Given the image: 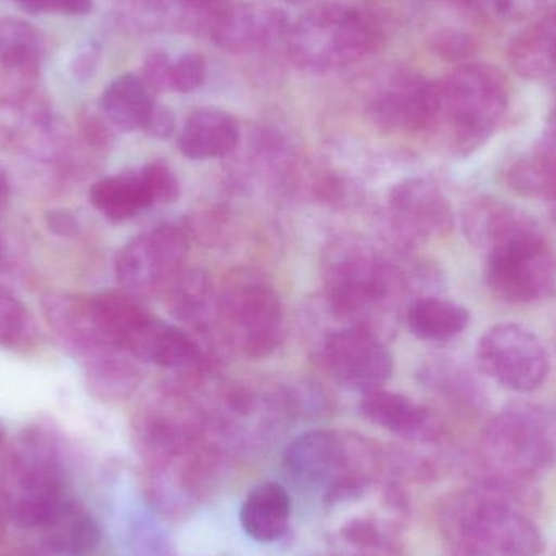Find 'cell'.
I'll return each instance as SVG.
<instances>
[{
    "label": "cell",
    "mask_w": 556,
    "mask_h": 556,
    "mask_svg": "<svg viewBox=\"0 0 556 556\" xmlns=\"http://www.w3.org/2000/svg\"><path fill=\"white\" fill-rule=\"evenodd\" d=\"M508 182L519 194L547 201L556 220V113L535 152L511 166Z\"/></svg>",
    "instance_id": "obj_25"
},
{
    "label": "cell",
    "mask_w": 556,
    "mask_h": 556,
    "mask_svg": "<svg viewBox=\"0 0 556 556\" xmlns=\"http://www.w3.org/2000/svg\"><path fill=\"white\" fill-rule=\"evenodd\" d=\"M9 511H7L5 503H3L2 493H0V544L5 539L7 525H9Z\"/></svg>",
    "instance_id": "obj_43"
},
{
    "label": "cell",
    "mask_w": 556,
    "mask_h": 556,
    "mask_svg": "<svg viewBox=\"0 0 556 556\" xmlns=\"http://www.w3.org/2000/svg\"><path fill=\"white\" fill-rule=\"evenodd\" d=\"M175 130L176 117L173 111L163 104H156L149 123H147L146 132L155 139H168L175 134Z\"/></svg>",
    "instance_id": "obj_41"
},
{
    "label": "cell",
    "mask_w": 556,
    "mask_h": 556,
    "mask_svg": "<svg viewBox=\"0 0 556 556\" xmlns=\"http://www.w3.org/2000/svg\"><path fill=\"white\" fill-rule=\"evenodd\" d=\"M323 280L333 313L369 330V319L391 304L395 278L366 241L337 238L323 256Z\"/></svg>",
    "instance_id": "obj_6"
},
{
    "label": "cell",
    "mask_w": 556,
    "mask_h": 556,
    "mask_svg": "<svg viewBox=\"0 0 556 556\" xmlns=\"http://www.w3.org/2000/svg\"><path fill=\"white\" fill-rule=\"evenodd\" d=\"M410 332L427 342H447L466 332L470 324V313L456 301L438 296H424L415 300L407 311Z\"/></svg>",
    "instance_id": "obj_26"
},
{
    "label": "cell",
    "mask_w": 556,
    "mask_h": 556,
    "mask_svg": "<svg viewBox=\"0 0 556 556\" xmlns=\"http://www.w3.org/2000/svg\"><path fill=\"white\" fill-rule=\"evenodd\" d=\"M42 541L51 554L84 556L101 541V529L94 516L75 498L68 500L61 511L41 529Z\"/></svg>",
    "instance_id": "obj_23"
},
{
    "label": "cell",
    "mask_w": 556,
    "mask_h": 556,
    "mask_svg": "<svg viewBox=\"0 0 556 556\" xmlns=\"http://www.w3.org/2000/svg\"><path fill=\"white\" fill-rule=\"evenodd\" d=\"M90 202L104 218L111 222H126L140 212L152 207L139 172L108 176L94 182L90 189Z\"/></svg>",
    "instance_id": "obj_27"
},
{
    "label": "cell",
    "mask_w": 556,
    "mask_h": 556,
    "mask_svg": "<svg viewBox=\"0 0 556 556\" xmlns=\"http://www.w3.org/2000/svg\"><path fill=\"white\" fill-rule=\"evenodd\" d=\"M291 500L287 490L276 482H264L248 493L240 519L244 532L257 542L278 541L288 531Z\"/></svg>",
    "instance_id": "obj_22"
},
{
    "label": "cell",
    "mask_w": 556,
    "mask_h": 556,
    "mask_svg": "<svg viewBox=\"0 0 556 556\" xmlns=\"http://www.w3.org/2000/svg\"><path fill=\"white\" fill-rule=\"evenodd\" d=\"M45 222L48 230L58 237L71 238L80 231L77 218L65 208H52V211L46 212Z\"/></svg>",
    "instance_id": "obj_40"
},
{
    "label": "cell",
    "mask_w": 556,
    "mask_h": 556,
    "mask_svg": "<svg viewBox=\"0 0 556 556\" xmlns=\"http://www.w3.org/2000/svg\"><path fill=\"white\" fill-rule=\"evenodd\" d=\"M110 123L104 119L103 114H85L81 117V130L87 137L88 143L94 147H104L110 143Z\"/></svg>",
    "instance_id": "obj_42"
},
{
    "label": "cell",
    "mask_w": 556,
    "mask_h": 556,
    "mask_svg": "<svg viewBox=\"0 0 556 556\" xmlns=\"http://www.w3.org/2000/svg\"><path fill=\"white\" fill-rule=\"evenodd\" d=\"M46 39L38 28L25 20L0 18V61L15 58L45 59Z\"/></svg>",
    "instance_id": "obj_32"
},
{
    "label": "cell",
    "mask_w": 556,
    "mask_h": 556,
    "mask_svg": "<svg viewBox=\"0 0 556 556\" xmlns=\"http://www.w3.org/2000/svg\"><path fill=\"white\" fill-rule=\"evenodd\" d=\"M7 437L5 430H3L2 424H0V476H2L3 463H5L7 457Z\"/></svg>",
    "instance_id": "obj_45"
},
{
    "label": "cell",
    "mask_w": 556,
    "mask_h": 556,
    "mask_svg": "<svg viewBox=\"0 0 556 556\" xmlns=\"http://www.w3.org/2000/svg\"><path fill=\"white\" fill-rule=\"evenodd\" d=\"M526 505L477 483L444 498L440 526L451 556H542L544 539Z\"/></svg>",
    "instance_id": "obj_2"
},
{
    "label": "cell",
    "mask_w": 556,
    "mask_h": 556,
    "mask_svg": "<svg viewBox=\"0 0 556 556\" xmlns=\"http://www.w3.org/2000/svg\"><path fill=\"white\" fill-rule=\"evenodd\" d=\"M323 359L337 382L362 394L381 389L394 369L381 337L359 326L330 333L324 342Z\"/></svg>",
    "instance_id": "obj_12"
},
{
    "label": "cell",
    "mask_w": 556,
    "mask_h": 556,
    "mask_svg": "<svg viewBox=\"0 0 556 556\" xmlns=\"http://www.w3.org/2000/svg\"><path fill=\"white\" fill-rule=\"evenodd\" d=\"M230 0H119L116 16L132 33L211 35Z\"/></svg>",
    "instance_id": "obj_13"
},
{
    "label": "cell",
    "mask_w": 556,
    "mask_h": 556,
    "mask_svg": "<svg viewBox=\"0 0 556 556\" xmlns=\"http://www.w3.org/2000/svg\"><path fill=\"white\" fill-rule=\"evenodd\" d=\"M349 463L345 443L329 430H314L294 438L283 453V469L298 485H327L343 477Z\"/></svg>",
    "instance_id": "obj_17"
},
{
    "label": "cell",
    "mask_w": 556,
    "mask_h": 556,
    "mask_svg": "<svg viewBox=\"0 0 556 556\" xmlns=\"http://www.w3.org/2000/svg\"><path fill=\"white\" fill-rule=\"evenodd\" d=\"M42 58L0 61V104L20 106L38 97Z\"/></svg>",
    "instance_id": "obj_29"
},
{
    "label": "cell",
    "mask_w": 556,
    "mask_h": 556,
    "mask_svg": "<svg viewBox=\"0 0 556 556\" xmlns=\"http://www.w3.org/2000/svg\"><path fill=\"white\" fill-rule=\"evenodd\" d=\"M508 61L516 74L529 80L556 75V3L513 38Z\"/></svg>",
    "instance_id": "obj_20"
},
{
    "label": "cell",
    "mask_w": 556,
    "mask_h": 556,
    "mask_svg": "<svg viewBox=\"0 0 556 556\" xmlns=\"http://www.w3.org/2000/svg\"><path fill=\"white\" fill-rule=\"evenodd\" d=\"M389 211L399 230L414 241L446 237L454 227L451 202L427 178H408L395 185L389 194Z\"/></svg>",
    "instance_id": "obj_16"
},
{
    "label": "cell",
    "mask_w": 556,
    "mask_h": 556,
    "mask_svg": "<svg viewBox=\"0 0 556 556\" xmlns=\"http://www.w3.org/2000/svg\"><path fill=\"white\" fill-rule=\"evenodd\" d=\"M175 313L189 323H202L212 311V294L208 280L202 276H179L172 285Z\"/></svg>",
    "instance_id": "obj_31"
},
{
    "label": "cell",
    "mask_w": 556,
    "mask_h": 556,
    "mask_svg": "<svg viewBox=\"0 0 556 556\" xmlns=\"http://www.w3.org/2000/svg\"><path fill=\"white\" fill-rule=\"evenodd\" d=\"M359 412L376 427L401 437H418L430 425V414L424 405L384 388L365 392L359 401Z\"/></svg>",
    "instance_id": "obj_24"
},
{
    "label": "cell",
    "mask_w": 556,
    "mask_h": 556,
    "mask_svg": "<svg viewBox=\"0 0 556 556\" xmlns=\"http://www.w3.org/2000/svg\"><path fill=\"white\" fill-rule=\"evenodd\" d=\"M155 106V94L140 75L129 72L114 78L100 98V113L113 129L121 132L146 130Z\"/></svg>",
    "instance_id": "obj_21"
},
{
    "label": "cell",
    "mask_w": 556,
    "mask_h": 556,
    "mask_svg": "<svg viewBox=\"0 0 556 556\" xmlns=\"http://www.w3.org/2000/svg\"><path fill=\"white\" fill-rule=\"evenodd\" d=\"M10 194V182L9 176H7L5 169L0 165V205L9 199Z\"/></svg>",
    "instance_id": "obj_44"
},
{
    "label": "cell",
    "mask_w": 556,
    "mask_h": 556,
    "mask_svg": "<svg viewBox=\"0 0 556 556\" xmlns=\"http://www.w3.org/2000/svg\"><path fill=\"white\" fill-rule=\"evenodd\" d=\"M101 62V48L94 41L85 42L72 55L68 71L78 81H88L97 74Z\"/></svg>",
    "instance_id": "obj_39"
},
{
    "label": "cell",
    "mask_w": 556,
    "mask_h": 556,
    "mask_svg": "<svg viewBox=\"0 0 556 556\" xmlns=\"http://www.w3.org/2000/svg\"><path fill=\"white\" fill-rule=\"evenodd\" d=\"M440 110L434 129L447 134L451 147L467 153L495 134L508 110L502 72L486 64H460L438 81Z\"/></svg>",
    "instance_id": "obj_5"
},
{
    "label": "cell",
    "mask_w": 556,
    "mask_h": 556,
    "mask_svg": "<svg viewBox=\"0 0 556 556\" xmlns=\"http://www.w3.org/2000/svg\"><path fill=\"white\" fill-rule=\"evenodd\" d=\"M0 251H2V247H0Z\"/></svg>",
    "instance_id": "obj_48"
},
{
    "label": "cell",
    "mask_w": 556,
    "mask_h": 556,
    "mask_svg": "<svg viewBox=\"0 0 556 556\" xmlns=\"http://www.w3.org/2000/svg\"><path fill=\"white\" fill-rule=\"evenodd\" d=\"M290 20L264 3H230L211 31L212 41L231 54H256L287 41Z\"/></svg>",
    "instance_id": "obj_14"
},
{
    "label": "cell",
    "mask_w": 556,
    "mask_h": 556,
    "mask_svg": "<svg viewBox=\"0 0 556 556\" xmlns=\"http://www.w3.org/2000/svg\"><path fill=\"white\" fill-rule=\"evenodd\" d=\"M207 78V62L199 52H186L173 61L172 91L192 93L204 85Z\"/></svg>",
    "instance_id": "obj_34"
},
{
    "label": "cell",
    "mask_w": 556,
    "mask_h": 556,
    "mask_svg": "<svg viewBox=\"0 0 556 556\" xmlns=\"http://www.w3.org/2000/svg\"><path fill=\"white\" fill-rule=\"evenodd\" d=\"M240 136V124L230 113L218 108H201L182 124L178 147L188 159L205 162L233 153Z\"/></svg>",
    "instance_id": "obj_19"
},
{
    "label": "cell",
    "mask_w": 556,
    "mask_h": 556,
    "mask_svg": "<svg viewBox=\"0 0 556 556\" xmlns=\"http://www.w3.org/2000/svg\"><path fill=\"white\" fill-rule=\"evenodd\" d=\"M222 314L244 355H273L283 342L285 314L280 296L267 281L241 278L225 293Z\"/></svg>",
    "instance_id": "obj_10"
},
{
    "label": "cell",
    "mask_w": 556,
    "mask_h": 556,
    "mask_svg": "<svg viewBox=\"0 0 556 556\" xmlns=\"http://www.w3.org/2000/svg\"><path fill=\"white\" fill-rule=\"evenodd\" d=\"M41 309L59 342L81 365H90L101 356L121 350L98 327L90 298L49 291L42 296Z\"/></svg>",
    "instance_id": "obj_15"
},
{
    "label": "cell",
    "mask_w": 556,
    "mask_h": 556,
    "mask_svg": "<svg viewBox=\"0 0 556 556\" xmlns=\"http://www.w3.org/2000/svg\"><path fill=\"white\" fill-rule=\"evenodd\" d=\"M463 230L473 248L489 254L515 238L538 230V225L519 208L482 195L464 208Z\"/></svg>",
    "instance_id": "obj_18"
},
{
    "label": "cell",
    "mask_w": 556,
    "mask_h": 556,
    "mask_svg": "<svg viewBox=\"0 0 556 556\" xmlns=\"http://www.w3.org/2000/svg\"><path fill=\"white\" fill-rule=\"evenodd\" d=\"M150 205L173 204L181 195V182L172 166L163 160L147 163L139 172Z\"/></svg>",
    "instance_id": "obj_33"
},
{
    "label": "cell",
    "mask_w": 556,
    "mask_h": 556,
    "mask_svg": "<svg viewBox=\"0 0 556 556\" xmlns=\"http://www.w3.org/2000/svg\"><path fill=\"white\" fill-rule=\"evenodd\" d=\"M71 464L58 431L35 425L20 433L7 451L0 493L10 521L28 531H41L72 498Z\"/></svg>",
    "instance_id": "obj_3"
},
{
    "label": "cell",
    "mask_w": 556,
    "mask_h": 556,
    "mask_svg": "<svg viewBox=\"0 0 556 556\" xmlns=\"http://www.w3.org/2000/svg\"><path fill=\"white\" fill-rule=\"evenodd\" d=\"M29 13H59V15H87L93 9V0H12Z\"/></svg>",
    "instance_id": "obj_38"
},
{
    "label": "cell",
    "mask_w": 556,
    "mask_h": 556,
    "mask_svg": "<svg viewBox=\"0 0 556 556\" xmlns=\"http://www.w3.org/2000/svg\"><path fill=\"white\" fill-rule=\"evenodd\" d=\"M485 280L492 293L508 303H539L554 296L556 257L539 228L490 251Z\"/></svg>",
    "instance_id": "obj_7"
},
{
    "label": "cell",
    "mask_w": 556,
    "mask_h": 556,
    "mask_svg": "<svg viewBox=\"0 0 556 556\" xmlns=\"http://www.w3.org/2000/svg\"><path fill=\"white\" fill-rule=\"evenodd\" d=\"M382 26L375 13L346 3L311 7L288 31L290 61L307 74H326L350 67L375 52Z\"/></svg>",
    "instance_id": "obj_4"
},
{
    "label": "cell",
    "mask_w": 556,
    "mask_h": 556,
    "mask_svg": "<svg viewBox=\"0 0 556 556\" xmlns=\"http://www.w3.org/2000/svg\"><path fill=\"white\" fill-rule=\"evenodd\" d=\"M477 365L486 378L513 392L538 391L547 381L551 358L542 340L519 324L490 327L477 343Z\"/></svg>",
    "instance_id": "obj_8"
},
{
    "label": "cell",
    "mask_w": 556,
    "mask_h": 556,
    "mask_svg": "<svg viewBox=\"0 0 556 556\" xmlns=\"http://www.w3.org/2000/svg\"><path fill=\"white\" fill-rule=\"evenodd\" d=\"M188 251L189 241L181 228L160 225L119 251L114 263L117 281L132 296L168 290L181 276Z\"/></svg>",
    "instance_id": "obj_9"
},
{
    "label": "cell",
    "mask_w": 556,
    "mask_h": 556,
    "mask_svg": "<svg viewBox=\"0 0 556 556\" xmlns=\"http://www.w3.org/2000/svg\"><path fill=\"white\" fill-rule=\"evenodd\" d=\"M555 556H556V552H555Z\"/></svg>",
    "instance_id": "obj_49"
},
{
    "label": "cell",
    "mask_w": 556,
    "mask_h": 556,
    "mask_svg": "<svg viewBox=\"0 0 556 556\" xmlns=\"http://www.w3.org/2000/svg\"><path fill=\"white\" fill-rule=\"evenodd\" d=\"M431 49L444 61L463 62L476 51V42L459 29H441L431 38Z\"/></svg>",
    "instance_id": "obj_35"
},
{
    "label": "cell",
    "mask_w": 556,
    "mask_h": 556,
    "mask_svg": "<svg viewBox=\"0 0 556 556\" xmlns=\"http://www.w3.org/2000/svg\"><path fill=\"white\" fill-rule=\"evenodd\" d=\"M287 3H293V5H303V3L314 2V0H283Z\"/></svg>",
    "instance_id": "obj_46"
},
{
    "label": "cell",
    "mask_w": 556,
    "mask_h": 556,
    "mask_svg": "<svg viewBox=\"0 0 556 556\" xmlns=\"http://www.w3.org/2000/svg\"><path fill=\"white\" fill-rule=\"evenodd\" d=\"M477 10L485 15L506 22H518L534 15L542 9L545 0H469Z\"/></svg>",
    "instance_id": "obj_36"
},
{
    "label": "cell",
    "mask_w": 556,
    "mask_h": 556,
    "mask_svg": "<svg viewBox=\"0 0 556 556\" xmlns=\"http://www.w3.org/2000/svg\"><path fill=\"white\" fill-rule=\"evenodd\" d=\"M440 110L438 81L410 68H395L372 88L368 113L389 132L418 134L434 129Z\"/></svg>",
    "instance_id": "obj_11"
},
{
    "label": "cell",
    "mask_w": 556,
    "mask_h": 556,
    "mask_svg": "<svg viewBox=\"0 0 556 556\" xmlns=\"http://www.w3.org/2000/svg\"><path fill=\"white\" fill-rule=\"evenodd\" d=\"M172 68L173 59L168 52L153 51L143 61L140 78L153 94L172 91Z\"/></svg>",
    "instance_id": "obj_37"
},
{
    "label": "cell",
    "mask_w": 556,
    "mask_h": 556,
    "mask_svg": "<svg viewBox=\"0 0 556 556\" xmlns=\"http://www.w3.org/2000/svg\"><path fill=\"white\" fill-rule=\"evenodd\" d=\"M38 336L28 307L7 291H0V346L18 350L33 345Z\"/></svg>",
    "instance_id": "obj_30"
},
{
    "label": "cell",
    "mask_w": 556,
    "mask_h": 556,
    "mask_svg": "<svg viewBox=\"0 0 556 556\" xmlns=\"http://www.w3.org/2000/svg\"><path fill=\"white\" fill-rule=\"evenodd\" d=\"M49 554H51V552H49ZM13 556H49V555H42V554H18V555H13ZM52 556V554H51Z\"/></svg>",
    "instance_id": "obj_47"
},
{
    "label": "cell",
    "mask_w": 556,
    "mask_h": 556,
    "mask_svg": "<svg viewBox=\"0 0 556 556\" xmlns=\"http://www.w3.org/2000/svg\"><path fill=\"white\" fill-rule=\"evenodd\" d=\"M556 431L539 405H508L480 434L476 483L531 502L535 485L554 469Z\"/></svg>",
    "instance_id": "obj_1"
},
{
    "label": "cell",
    "mask_w": 556,
    "mask_h": 556,
    "mask_svg": "<svg viewBox=\"0 0 556 556\" xmlns=\"http://www.w3.org/2000/svg\"><path fill=\"white\" fill-rule=\"evenodd\" d=\"M134 356L123 350L108 353L103 358L84 366L88 389L94 397L106 402L129 397L140 381V372Z\"/></svg>",
    "instance_id": "obj_28"
}]
</instances>
